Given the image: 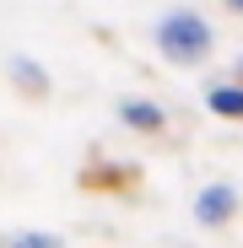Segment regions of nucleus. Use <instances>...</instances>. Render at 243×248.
Instances as JSON below:
<instances>
[{
  "label": "nucleus",
  "mask_w": 243,
  "mask_h": 248,
  "mask_svg": "<svg viewBox=\"0 0 243 248\" xmlns=\"http://www.w3.org/2000/svg\"><path fill=\"white\" fill-rule=\"evenodd\" d=\"M232 205H238V194H232L227 184H211L206 194H200V200H194V216H200V221H206V227H222V221L232 216Z\"/></svg>",
  "instance_id": "obj_2"
},
{
  "label": "nucleus",
  "mask_w": 243,
  "mask_h": 248,
  "mask_svg": "<svg viewBox=\"0 0 243 248\" xmlns=\"http://www.w3.org/2000/svg\"><path fill=\"white\" fill-rule=\"evenodd\" d=\"M11 76L22 81V87H32V92H44V87H49V81H44V70H38V65H27V60H11Z\"/></svg>",
  "instance_id": "obj_5"
},
{
  "label": "nucleus",
  "mask_w": 243,
  "mask_h": 248,
  "mask_svg": "<svg viewBox=\"0 0 243 248\" xmlns=\"http://www.w3.org/2000/svg\"><path fill=\"white\" fill-rule=\"evenodd\" d=\"M211 108L222 119H243V87H216L211 92Z\"/></svg>",
  "instance_id": "obj_3"
},
{
  "label": "nucleus",
  "mask_w": 243,
  "mask_h": 248,
  "mask_svg": "<svg viewBox=\"0 0 243 248\" xmlns=\"http://www.w3.org/2000/svg\"><path fill=\"white\" fill-rule=\"evenodd\" d=\"M157 49L168 60H178V65H189V60H200L211 49V27L200 22L194 11H173V16L157 22Z\"/></svg>",
  "instance_id": "obj_1"
},
{
  "label": "nucleus",
  "mask_w": 243,
  "mask_h": 248,
  "mask_svg": "<svg viewBox=\"0 0 243 248\" xmlns=\"http://www.w3.org/2000/svg\"><path fill=\"white\" fill-rule=\"evenodd\" d=\"M125 119L135 130H162V108H151V103H125Z\"/></svg>",
  "instance_id": "obj_4"
},
{
  "label": "nucleus",
  "mask_w": 243,
  "mask_h": 248,
  "mask_svg": "<svg viewBox=\"0 0 243 248\" xmlns=\"http://www.w3.org/2000/svg\"><path fill=\"white\" fill-rule=\"evenodd\" d=\"M11 248H60L49 232H22V237H11Z\"/></svg>",
  "instance_id": "obj_6"
},
{
  "label": "nucleus",
  "mask_w": 243,
  "mask_h": 248,
  "mask_svg": "<svg viewBox=\"0 0 243 248\" xmlns=\"http://www.w3.org/2000/svg\"><path fill=\"white\" fill-rule=\"evenodd\" d=\"M227 6H238V11H243V0H227Z\"/></svg>",
  "instance_id": "obj_7"
}]
</instances>
